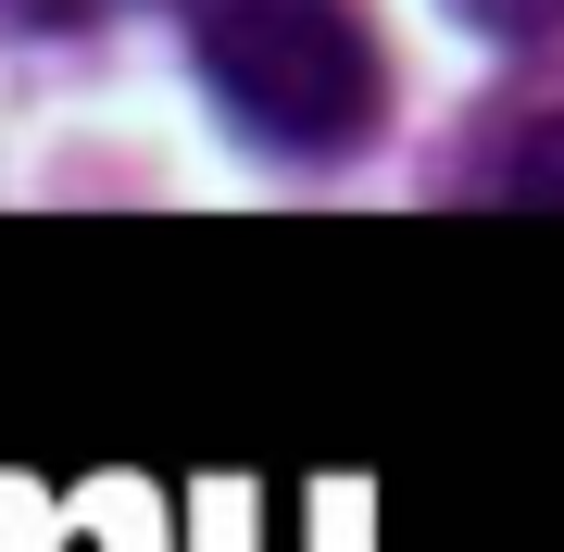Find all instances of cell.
Listing matches in <instances>:
<instances>
[{
	"label": "cell",
	"instance_id": "3",
	"mask_svg": "<svg viewBox=\"0 0 564 552\" xmlns=\"http://www.w3.org/2000/svg\"><path fill=\"white\" fill-rule=\"evenodd\" d=\"M440 13L464 25V39H489V51H540V39H564V0H440Z\"/></svg>",
	"mask_w": 564,
	"mask_h": 552
},
{
	"label": "cell",
	"instance_id": "1",
	"mask_svg": "<svg viewBox=\"0 0 564 552\" xmlns=\"http://www.w3.org/2000/svg\"><path fill=\"white\" fill-rule=\"evenodd\" d=\"M188 63L263 164H351L389 126V39L364 0H188Z\"/></svg>",
	"mask_w": 564,
	"mask_h": 552
},
{
	"label": "cell",
	"instance_id": "4",
	"mask_svg": "<svg viewBox=\"0 0 564 552\" xmlns=\"http://www.w3.org/2000/svg\"><path fill=\"white\" fill-rule=\"evenodd\" d=\"M39 25H76V13H113V0H25Z\"/></svg>",
	"mask_w": 564,
	"mask_h": 552
},
{
	"label": "cell",
	"instance_id": "2",
	"mask_svg": "<svg viewBox=\"0 0 564 552\" xmlns=\"http://www.w3.org/2000/svg\"><path fill=\"white\" fill-rule=\"evenodd\" d=\"M477 202L564 214V101H527L502 139H477Z\"/></svg>",
	"mask_w": 564,
	"mask_h": 552
}]
</instances>
